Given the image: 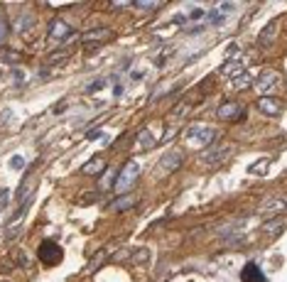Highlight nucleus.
I'll return each instance as SVG.
<instances>
[{"label": "nucleus", "instance_id": "obj_1", "mask_svg": "<svg viewBox=\"0 0 287 282\" xmlns=\"http://www.w3.org/2000/svg\"><path fill=\"white\" fill-rule=\"evenodd\" d=\"M138 174H140V164H138V162H125V167L121 169V174H118L116 182H113L116 194H128V189H133Z\"/></svg>", "mask_w": 287, "mask_h": 282}, {"label": "nucleus", "instance_id": "obj_2", "mask_svg": "<svg viewBox=\"0 0 287 282\" xmlns=\"http://www.w3.org/2000/svg\"><path fill=\"white\" fill-rule=\"evenodd\" d=\"M187 140L192 142L194 147H206L216 140V130L211 125H202V123H194L187 128Z\"/></svg>", "mask_w": 287, "mask_h": 282}, {"label": "nucleus", "instance_id": "obj_3", "mask_svg": "<svg viewBox=\"0 0 287 282\" xmlns=\"http://www.w3.org/2000/svg\"><path fill=\"white\" fill-rule=\"evenodd\" d=\"M111 40H113V30H108V27L88 30V32H83V35H81V44H83V49H86V52H93V49H98V47L108 44Z\"/></svg>", "mask_w": 287, "mask_h": 282}, {"label": "nucleus", "instance_id": "obj_4", "mask_svg": "<svg viewBox=\"0 0 287 282\" xmlns=\"http://www.w3.org/2000/svg\"><path fill=\"white\" fill-rule=\"evenodd\" d=\"M278 83H280V74L273 69H265L255 81H253V88L260 93V98H265V96H270L275 88H278Z\"/></svg>", "mask_w": 287, "mask_h": 282}, {"label": "nucleus", "instance_id": "obj_5", "mask_svg": "<svg viewBox=\"0 0 287 282\" xmlns=\"http://www.w3.org/2000/svg\"><path fill=\"white\" fill-rule=\"evenodd\" d=\"M37 258H40V263L42 265H57V263H62V248L54 243V241H42V245L37 248Z\"/></svg>", "mask_w": 287, "mask_h": 282}, {"label": "nucleus", "instance_id": "obj_6", "mask_svg": "<svg viewBox=\"0 0 287 282\" xmlns=\"http://www.w3.org/2000/svg\"><path fill=\"white\" fill-rule=\"evenodd\" d=\"M182 164H184V152L182 150H172V152H167L157 162V169H162V172H177Z\"/></svg>", "mask_w": 287, "mask_h": 282}, {"label": "nucleus", "instance_id": "obj_7", "mask_svg": "<svg viewBox=\"0 0 287 282\" xmlns=\"http://www.w3.org/2000/svg\"><path fill=\"white\" fill-rule=\"evenodd\" d=\"M216 116H218L221 121H241V118H243V111H241V106H238L236 101H226V103L218 106Z\"/></svg>", "mask_w": 287, "mask_h": 282}, {"label": "nucleus", "instance_id": "obj_8", "mask_svg": "<svg viewBox=\"0 0 287 282\" xmlns=\"http://www.w3.org/2000/svg\"><path fill=\"white\" fill-rule=\"evenodd\" d=\"M72 27L64 22V20H54L52 25H49V40L52 42H64V40H69L72 37Z\"/></svg>", "mask_w": 287, "mask_h": 282}, {"label": "nucleus", "instance_id": "obj_9", "mask_svg": "<svg viewBox=\"0 0 287 282\" xmlns=\"http://www.w3.org/2000/svg\"><path fill=\"white\" fill-rule=\"evenodd\" d=\"M231 150H233V147L226 145V142H223V145H216V147H211V152H204V155H202V162H206V164H218L221 160H226V157L231 155Z\"/></svg>", "mask_w": 287, "mask_h": 282}, {"label": "nucleus", "instance_id": "obj_10", "mask_svg": "<svg viewBox=\"0 0 287 282\" xmlns=\"http://www.w3.org/2000/svg\"><path fill=\"white\" fill-rule=\"evenodd\" d=\"M258 108H260L265 116H280L283 103H280L278 98H273V96H265V98H260V101H258Z\"/></svg>", "mask_w": 287, "mask_h": 282}, {"label": "nucleus", "instance_id": "obj_11", "mask_svg": "<svg viewBox=\"0 0 287 282\" xmlns=\"http://www.w3.org/2000/svg\"><path fill=\"white\" fill-rule=\"evenodd\" d=\"M241 282H265V273L255 263H248L241 273Z\"/></svg>", "mask_w": 287, "mask_h": 282}, {"label": "nucleus", "instance_id": "obj_12", "mask_svg": "<svg viewBox=\"0 0 287 282\" xmlns=\"http://www.w3.org/2000/svg\"><path fill=\"white\" fill-rule=\"evenodd\" d=\"M103 169H108V164H106V160H103V157H93V160H88V162L81 167V172H83V174H88V177H98Z\"/></svg>", "mask_w": 287, "mask_h": 282}, {"label": "nucleus", "instance_id": "obj_13", "mask_svg": "<svg viewBox=\"0 0 287 282\" xmlns=\"http://www.w3.org/2000/svg\"><path fill=\"white\" fill-rule=\"evenodd\" d=\"M221 74H223V76H228V79L233 81L236 76L246 74V64H243V62H238V59H236V62H226V64L221 67Z\"/></svg>", "mask_w": 287, "mask_h": 282}, {"label": "nucleus", "instance_id": "obj_14", "mask_svg": "<svg viewBox=\"0 0 287 282\" xmlns=\"http://www.w3.org/2000/svg\"><path fill=\"white\" fill-rule=\"evenodd\" d=\"M278 25H280V22H278V20H273L270 25H265V27H263V32H260V37H258V42H260L263 47H268V44L275 40V35H278Z\"/></svg>", "mask_w": 287, "mask_h": 282}, {"label": "nucleus", "instance_id": "obj_15", "mask_svg": "<svg viewBox=\"0 0 287 282\" xmlns=\"http://www.w3.org/2000/svg\"><path fill=\"white\" fill-rule=\"evenodd\" d=\"M135 206V197H130V194H123L121 199H113L111 201V211H128V209H133Z\"/></svg>", "mask_w": 287, "mask_h": 282}, {"label": "nucleus", "instance_id": "obj_16", "mask_svg": "<svg viewBox=\"0 0 287 282\" xmlns=\"http://www.w3.org/2000/svg\"><path fill=\"white\" fill-rule=\"evenodd\" d=\"M155 135H152V130H150V128H143V130H140V135H138V142H135V145H138V150H140V152H145V150H152V147H155Z\"/></svg>", "mask_w": 287, "mask_h": 282}, {"label": "nucleus", "instance_id": "obj_17", "mask_svg": "<svg viewBox=\"0 0 287 282\" xmlns=\"http://www.w3.org/2000/svg\"><path fill=\"white\" fill-rule=\"evenodd\" d=\"M32 25H35V15H32V12H22V15H20V20H17V25H15V27H17V30H20V32H27V30H30V27H32Z\"/></svg>", "mask_w": 287, "mask_h": 282}, {"label": "nucleus", "instance_id": "obj_18", "mask_svg": "<svg viewBox=\"0 0 287 282\" xmlns=\"http://www.w3.org/2000/svg\"><path fill=\"white\" fill-rule=\"evenodd\" d=\"M250 83H253V79H250V74H241V76H236V79L231 81V86H233L236 91H243V88H250Z\"/></svg>", "mask_w": 287, "mask_h": 282}, {"label": "nucleus", "instance_id": "obj_19", "mask_svg": "<svg viewBox=\"0 0 287 282\" xmlns=\"http://www.w3.org/2000/svg\"><path fill=\"white\" fill-rule=\"evenodd\" d=\"M268 169H270V160H268V157L248 167V172H250V174H258V177H263V174H268Z\"/></svg>", "mask_w": 287, "mask_h": 282}, {"label": "nucleus", "instance_id": "obj_20", "mask_svg": "<svg viewBox=\"0 0 287 282\" xmlns=\"http://www.w3.org/2000/svg\"><path fill=\"white\" fill-rule=\"evenodd\" d=\"M283 209H285V199H283V197H278V199L263 204V211H270V213H278V211H283Z\"/></svg>", "mask_w": 287, "mask_h": 282}, {"label": "nucleus", "instance_id": "obj_21", "mask_svg": "<svg viewBox=\"0 0 287 282\" xmlns=\"http://www.w3.org/2000/svg\"><path fill=\"white\" fill-rule=\"evenodd\" d=\"M283 226H285V218H283V216H278L275 221H268L263 228H265L268 233H270V231H273V233H280V231H283Z\"/></svg>", "mask_w": 287, "mask_h": 282}, {"label": "nucleus", "instance_id": "obj_22", "mask_svg": "<svg viewBox=\"0 0 287 282\" xmlns=\"http://www.w3.org/2000/svg\"><path fill=\"white\" fill-rule=\"evenodd\" d=\"M133 5H135L138 10H160V7H162L160 0H152V2H150V0H138V2H133Z\"/></svg>", "mask_w": 287, "mask_h": 282}, {"label": "nucleus", "instance_id": "obj_23", "mask_svg": "<svg viewBox=\"0 0 287 282\" xmlns=\"http://www.w3.org/2000/svg\"><path fill=\"white\" fill-rule=\"evenodd\" d=\"M7 35H10V22H7V20L0 15V49H2V44H5Z\"/></svg>", "mask_w": 287, "mask_h": 282}, {"label": "nucleus", "instance_id": "obj_24", "mask_svg": "<svg viewBox=\"0 0 287 282\" xmlns=\"http://www.w3.org/2000/svg\"><path fill=\"white\" fill-rule=\"evenodd\" d=\"M30 184H32V177L27 174V177L22 179V184H20V192H17V199H25V197H27V192H30Z\"/></svg>", "mask_w": 287, "mask_h": 282}, {"label": "nucleus", "instance_id": "obj_25", "mask_svg": "<svg viewBox=\"0 0 287 282\" xmlns=\"http://www.w3.org/2000/svg\"><path fill=\"white\" fill-rule=\"evenodd\" d=\"M238 52H241V49H238V44H228V47H226V52H223V57H226L228 62H231V59L236 62V57H238Z\"/></svg>", "mask_w": 287, "mask_h": 282}, {"label": "nucleus", "instance_id": "obj_26", "mask_svg": "<svg viewBox=\"0 0 287 282\" xmlns=\"http://www.w3.org/2000/svg\"><path fill=\"white\" fill-rule=\"evenodd\" d=\"M216 10H218V12H221V15L226 17L228 12H233V10H236V5H233V2H221V5L216 7Z\"/></svg>", "mask_w": 287, "mask_h": 282}, {"label": "nucleus", "instance_id": "obj_27", "mask_svg": "<svg viewBox=\"0 0 287 282\" xmlns=\"http://www.w3.org/2000/svg\"><path fill=\"white\" fill-rule=\"evenodd\" d=\"M221 20H223V15H221L218 10H211V12L206 15V22H211V25H218Z\"/></svg>", "mask_w": 287, "mask_h": 282}, {"label": "nucleus", "instance_id": "obj_28", "mask_svg": "<svg viewBox=\"0 0 287 282\" xmlns=\"http://www.w3.org/2000/svg\"><path fill=\"white\" fill-rule=\"evenodd\" d=\"M10 167H12V169H22V167H25V160H22L20 155H15V157H10Z\"/></svg>", "mask_w": 287, "mask_h": 282}, {"label": "nucleus", "instance_id": "obj_29", "mask_svg": "<svg viewBox=\"0 0 287 282\" xmlns=\"http://www.w3.org/2000/svg\"><path fill=\"white\" fill-rule=\"evenodd\" d=\"M0 59L2 62H17V54H10V49H0Z\"/></svg>", "mask_w": 287, "mask_h": 282}, {"label": "nucleus", "instance_id": "obj_30", "mask_svg": "<svg viewBox=\"0 0 287 282\" xmlns=\"http://www.w3.org/2000/svg\"><path fill=\"white\" fill-rule=\"evenodd\" d=\"M199 17H204V10H202V7H194V10L189 12V20H199Z\"/></svg>", "mask_w": 287, "mask_h": 282}, {"label": "nucleus", "instance_id": "obj_31", "mask_svg": "<svg viewBox=\"0 0 287 282\" xmlns=\"http://www.w3.org/2000/svg\"><path fill=\"white\" fill-rule=\"evenodd\" d=\"M147 255H150V253H147V250L143 248L138 255H133V263H143V260H147Z\"/></svg>", "mask_w": 287, "mask_h": 282}, {"label": "nucleus", "instance_id": "obj_32", "mask_svg": "<svg viewBox=\"0 0 287 282\" xmlns=\"http://www.w3.org/2000/svg\"><path fill=\"white\" fill-rule=\"evenodd\" d=\"M98 88H103V81H96V83H91V86L86 88V93H96Z\"/></svg>", "mask_w": 287, "mask_h": 282}, {"label": "nucleus", "instance_id": "obj_33", "mask_svg": "<svg viewBox=\"0 0 287 282\" xmlns=\"http://www.w3.org/2000/svg\"><path fill=\"white\" fill-rule=\"evenodd\" d=\"M111 7L113 10H125V7H133V2H113Z\"/></svg>", "mask_w": 287, "mask_h": 282}, {"label": "nucleus", "instance_id": "obj_34", "mask_svg": "<svg viewBox=\"0 0 287 282\" xmlns=\"http://www.w3.org/2000/svg\"><path fill=\"white\" fill-rule=\"evenodd\" d=\"M7 197H10V192H7V189H0V206H5Z\"/></svg>", "mask_w": 287, "mask_h": 282}, {"label": "nucleus", "instance_id": "obj_35", "mask_svg": "<svg viewBox=\"0 0 287 282\" xmlns=\"http://www.w3.org/2000/svg\"><path fill=\"white\" fill-rule=\"evenodd\" d=\"M86 138H88V140H98V138H101V133H98V130H88V133H86Z\"/></svg>", "mask_w": 287, "mask_h": 282}, {"label": "nucleus", "instance_id": "obj_36", "mask_svg": "<svg viewBox=\"0 0 287 282\" xmlns=\"http://www.w3.org/2000/svg\"><path fill=\"white\" fill-rule=\"evenodd\" d=\"M98 197H101V194H98V192H93V194H86V197H83V201H96Z\"/></svg>", "mask_w": 287, "mask_h": 282}]
</instances>
